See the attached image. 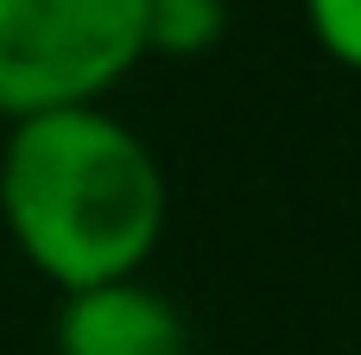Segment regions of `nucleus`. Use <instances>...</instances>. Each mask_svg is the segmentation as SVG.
<instances>
[{"mask_svg": "<svg viewBox=\"0 0 361 355\" xmlns=\"http://www.w3.org/2000/svg\"><path fill=\"white\" fill-rule=\"evenodd\" d=\"M0 229L57 299L140 279L171 229V178L108 102L32 114L0 140Z\"/></svg>", "mask_w": 361, "mask_h": 355, "instance_id": "nucleus-1", "label": "nucleus"}, {"mask_svg": "<svg viewBox=\"0 0 361 355\" xmlns=\"http://www.w3.org/2000/svg\"><path fill=\"white\" fill-rule=\"evenodd\" d=\"M146 64V0H0V121L108 102Z\"/></svg>", "mask_w": 361, "mask_h": 355, "instance_id": "nucleus-2", "label": "nucleus"}, {"mask_svg": "<svg viewBox=\"0 0 361 355\" xmlns=\"http://www.w3.org/2000/svg\"><path fill=\"white\" fill-rule=\"evenodd\" d=\"M51 355H190V324L146 273L63 292L51 318Z\"/></svg>", "mask_w": 361, "mask_h": 355, "instance_id": "nucleus-3", "label": "nucleus"}, {"mask_svg": "<svg viewBox=\"0 0 361 355\" xmlns=\"http://www.w3.org/2000/svg\"><path fill=\"white\" fill-rule=\"evenodd\" d=\"M228 32V0H146V57L190 64L209 57Z\"/></svg>", "mask_w": 361, "mask_h": 355, "instance_id": "nucleus-4", "label": "nucleus"}, {"mask_svg": "<svg viewBox=\"0 0 361 355\" xmlns=\"http://www.w3.org/2000/svg\"><path fill=\"white\" fill-rule=\"evenodd\" d=\"M298 6H305L311 44H317L336 70L361 76V0H298Z\"/></svg>", "mask_w": 361, "mask_h": 355, "instance_id": "nucleus-5", "label": "nucleus"}]
</instances>
